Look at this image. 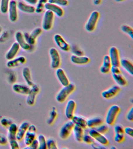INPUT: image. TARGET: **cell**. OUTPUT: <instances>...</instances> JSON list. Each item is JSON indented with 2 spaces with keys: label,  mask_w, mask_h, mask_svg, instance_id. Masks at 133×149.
Wrapping results in <instances>:
<instances>
[{
  "label": "cell",
  "mask_w": 133,
  "mask_h": 149,
  "mask_svg": "<svg viewBox=\"0 0 133 149\" xmlns=\"http://www.w3.org/2000/svg\"><path fill=\"white\" fill-rule=\"evenodd\" d=\"M56 96V100L59 103H63L75 89V86L73 84L70 83L67 86H63Z\"/></svg>",
  "instance_id": "obj_1"
},
{
  "label": "cell",
  "mask_w": 133,
  "mask_h": 149,
  "mask_svg": "<svg viewBox=\"0 0 133 149\" xmlns=\"http://www.w3.org/2000/svg\"><path fill=\"white\" fill-rule=\"evenodd\" d=\"M100 15V13L97 10H94L91 13L85 24V29L86 31L92 32L95 30Z\"/></svg>",
  "instance_id": "obj_2"
},
{
  "label": "cell",
  "mask_w": 133,
  "mask_h": 149,
  "mask_svg": "<svg viewBox=\"0 0 133 149\" xmlns=\"http://www.w3.org/2000/svg\"><path fill=\"white\" fill-rule=\"evenodd\" d=\"M120 111V107L117 105H113L110 107L106 117V122L107 125H112L114 124Z\"/></svg>",
  "instance_id": "obj_3"
},
{
  "label": "cell",
  "mask_w": 133,
  "mask_h": 149,
  "mask_svg": "<svg viewBox=\"0 0 133 149\" xmlns=\"http://www.w3.org/2000/svg\"><path fill=\"white\" fill-rule=\"evenodd\" d=\"M54 18V14L50 10H46L44 13L42 22V27L43 30L48 31L52 29Z\"/></svg>",
  "instance_id": "obj_4"
},
{
  "label": "cell",
  "mask_w": 133,
  "mask_h": 149,
  "mask_svg": "<svg viewBox=\"0 0 133 149\" xmlns=\"http://www.w3.org/2000/svg\"><path fill=\"white\" fill-rule=\"evenodd\" d=\"M51 59V66L53 69L59 68L61 63L60 54L56 48L52 47L49 51Z\"/></svg>",
  "instance_id": "obj_5"
},
{
  "label": "cell",
  "mask_w": 133,
  "mask_h": 149,
  "mask_svg": "<svg viewBox=\"0 0 133 149\" xmlns=\"http://www.w3.org/2000/svg\"><path fill=\"white\" fill-rule=\"evenodd\" d=\"M37 129L33 124H30L27 131L24 136V143L26 146H29L36 138Z\"/></svg>",
  "instance_id": "obj_6"
},
{
  "label": "cell",
  "mask_w": 133,
  "mask_h": 149,
  "mask_svg": "<svg viewBox=\"0 0 133 149\" xmlns=\"http://www.w3.org/2000/svg\"><path fill=\"white\" fill-rule=\"evenodd\" d=\"M75 125L72 121L66 122L62 126L59 132V136L61 139H67L71 134Z\"/></svg>",
  "instance_id": "obj_7"
},
{
  "label": "cell",
  "mask_w": 133,
  "mask_h": 149,
  "mask_svg": "<svg viewBox=\"0 0 133 149\" xmlns=\"http://www.w3.org/2000/svg\"><path fill=\"white\" fill-rule=\"evenodd\" d=\"M42 32V30L40 28H37L34 29L30 33H25L24 34L25 40L30 45L35 44L36 40Z\"/></svg>",
  "instance_id": "obj_8"
},
{
  "label": "cell",
  "mask_w": 133,
  "mask_h": 149,
  "mask_svg": "<svg viewBox=\"0 0 133 149\" xmlns=\"http://www.w3.org/2000/svg\"><path fill=\"white\" fill-rule=\"evenodd\" d=\"M30 88V91L27 95L26 103L29 106H33L35 102L36 97L39 93V86L36 84H34Z\"/></svg>",
  "instance_id": "obj_9"
},
{
  "label": "cell",
  "mask_w": 133,
  "mask_h": 149,
  "mask_svg": "<svg viewBox=\"0 0 133 149\" xmlns=\"http://www.w3.org/2000/svg\"><path fill=\"white\" fill-rule=\"evenodd\" d=\"M108 56L112 66H120V57L118 50L115 46L111 47L108 51Z\"/></svg>",
  "instance_id": "obj_10"
},
{
  "label": "cell",
  "mask_w": 133,
  "mask_h": 149,
  "mask_svg": "<svg viewBox=\"0 0 133 149\" xmlns=\"http://www.w3.org/2000/svg\"><path fill=\"white\" fill-rule=\"evenodd\" d=\"M18 9L17 1L15 0H11L8 12L9 19L11 22H16L18 19Z\"/></svg>",
  "instance_id": "obj_11"
},
{
  "label": "cell",
  "mask_w": 133,
  "mask_h": 149,
  "mask_svg": "<svg viewBox=\"0 0 133 149\" xmlns=\"http://www.w3.org/2000/svg\"><path fill=\"white\" fill-rule=\"evenodd\" d=\"M53 39L57 46L62 51L67 52L70 50V47L69 44L59 34H56L53 37Z\"/></svg>",
  "instance_id": "obj_12"
},
{
  "label": "cell",
  "mask_w": 133,
  "mask_h": 149,
  "mask_svg": "<svg viewBox=\"0 0 133 149\" xmlns=\"http://www.w3.org/2000/svg\"><path fill=\"white\" fill-rule=\"evenodd\" d=\"M89 134L99 144L104 146L108 144V141L107 137L103 134L98 132L95 129H92L90 130Z\"/></svg>",
  "instance_id": "obj_13"
},
{
  "label": "cell",
  "mask_w": 133,
  "mask_h": 149,
  "mask_svg": "<svg viewBox=\"0 0 133 149\" xmlns=\"http://www.w3.org/2000/svg\"><path fill=\"white\" fill-rule=\"evenodd\" d=\"M120 90L121 88L120 86L117 85L113 86L108 89L103 91L101 93V96L104 99H111L117 95Z\"/></svg>",
  "instance_id": "obj_14"
},
{
  "label": "cell",
  "mask_w": 133,
  "mask_h": 149,
  "mask_svg": "<svg viewBox=\"0 0 133 149\" xmlns=\"http://www.w3.org/2000/svg\"><path fill=\"white\" fill-rule=\"evenodd\" d=\"M15 38L16 42L20 45V47L24 50H28L31 48V45L26 42L24 34L20 31H18L15 34Z\"/></svg>",
  "instance_id": "obj_15"
},
{
  "label": "cell",
  "mask_w": 133,
  "mask_h": 149,
  "mask_svg": "<svg viewBox=\"0 0 133 149\" xmlns=\"http://www.w3.org/2000/svg\"><path fill=\"white\" fill-rule=\"evenodd\" d=\"M45 8L46 10H50L58 17L63 16L64 12L61 7L53 3L47 2L45 5Z\"/></svg>",
  "instance_id": "obj_16"
},
{
  "label": "cell",
  "mask_w": 133,
  "mask_h": 149,
  "mask_svg": "<svg viewBox=\"0 0 133 149\" xmlns=\"http://www.w3.org/2000/svg\"><path fill=\"white\" fill-rule=\"evenodd\" d=\"M76 107V103L73 100H69L66 104L65 109V115L68 119H72Z\"/></svg>",
  "instance_id": "obj_17"
},
{
  "label": "cell",
  "mask_w": 133,
  "mask_h": 149,
  "mask_svg": "<svg viewBox=\"0 0 133 149\" xmlns=\"http://www.w3.org/2000/svg\"><path fill=\"white\" fill-rule=\"evenodd\" d=\"M26 61V58L24 56H20L9 60L6 63V66L9 68H14L25 64Z\"/></svg>",
  "instance_id": "obj_18"
},
{
  "label": "cell",
  "mask_w": 133,
  "mask_h": 149,
  "mask_svg": "<svg viewBox=\"0 0 133 149\" xmlns=\"http://www.w3.org/2000/svg\"><path fill=\"white\" fill-rule=\"evenodd\" d=\"M57 79L63 86H65L69 84V80L66 76V73L62 68H57L56 72Z\"/></svg>",
  "instance_id": "obj_19"
},
{
  "label": "cell",
  "mask_w": 133,
  "mask_h": 149,
  "mask_svg": "<svg viewBox=\"0 0 133 149\" xmlns=\"http://www.w3.org/2000/svg\"><path fill=\"white\" fill-rule=\"evenodd\" d=\"M30 125V123L27 121H24L21 123L18 127L16 135V139L17 141H20L24 138Z\"/></svg>",
  "instance_id": "obj_20"
},
{
  "label": "cell",
  "mask_w": 133,
  "mask_h": 149,
  "mask_svg": "<svg viewBox=\"0 0 133 149\" xmlns=\"http://www.w3.org/2000/svg\"><path fill=\"white\" fill-rule=\"evenodd\" d=\"M20 48L19 44L17 42L13 43L6 54L5 57L6 59L9 61L15 58L19 52Z\"/></svg>",
  "instance_id": "obj_21"
},
{
  "label": "cell",
  "mask_w": 133,
  "mask_h": 149,
  "mask_svg": "<svg viewBox=\"0 0 133 149\" xmlns=\"http://www.w3.org/2000/svg\"><path fill=\"white\" fill-rule=\"evenodd\" d=\"M14 91L23 95H27L30 89V86L24 84L15 83L12 86Z\"/></svg>",
  "instance_id": "obj_22"
},
{
  "label": "cell",
  "mask_w": 133,
  "mask_h": 149,
  "mask_svg": "<svg viewBox=\"0 0 133 149\" xmlns=\"http://www.w3.org/2000/svg\"><path fill=\"white\" fill-rule=\"evenodd\" d=\"M70 60L73 63L78 65H86L90 61V59L87 56H76L72 55L70 57Z\"/></svg>",
  "instance_id": "obj_23"
},
{
  "label": "cell",
  "mask_w": 133,
  "mask_h": 149,
  "mask_svg": "<svg viewBox=\"0 0 133 149\" xmlns=\"http://www.w3.org/2000/svg\"><path fill=\"white\" fill-rule=\"evenodd\" d=\"M112 65L108 55L103 57L102 64L100 68V72L103 74H107L110 72Z\"/></svg>",
  "instance_id": "obj_24"
},
{
  "label": "cell",
  "mask_w": 133,
  "mask_h": 149,
  "mask_svg": "<svg viewBox=\"0 0 133 149\" xmlns=\"http://www.w3.org/2000/svg\"><path fill=\"white\" fill-rule=\"evenodd\" d=\"M17 7L20 11L26 13L32 14L35 12V7L23 2H20L17 3Z\"/></svg>",
  "instance_id": "obj_25"
},
{
  "label": "cell",
  "mask_w": 133,
  "mask_h": 149,
  "mask_svg": "<svg viewBox=\"0 0 133 149\" xmlns=\"http://www.w3.org/2000/svg\"><path fill=\"white\" fill-rule=\"evenodd\" d=\"M120 66L129 74L133 75V65L132 63L130 61L126 58L120 59Z\"/></svg>",
  "instance_id": "obj_26"
},
{
  "label": "cell",
  "mask_w": 133,
  "mask_h": 149,
  "mask_svg": "<svg viewBox=\"0 0 133 149\" xmlns=\"http://www.w3.org/2000/svg\"><path fill=\"white\" fill-rule=\"evenodd\" d=\"M18 127L16 123H12L8 128L7 138L9 141L16 139V135Z\"/></svg>",
  "instance_id": "obj_27"
},
{
  "label": "cell",
  "mask_w": 133,
  "mask_h": 149,
  "mask_svg": "<svg viewBox=\"0 0 133 149\" xmlns=\"http://www.w3.org/2000/svg\"><path fill=\"white\" fill-rule=\"evenodd\" d=\"M84 129L81 127L75 125L72 130L75 140L79 143L82 141V138L84 135Z\"/></svg>",
  "instance_id": "obj_28"
},
{
  "label": "cell",
  "mask_w": 133,
  "mask_h": 149,
  "mask_svg": "<svg viewBox=\"0 0 133 149\" xmlns=\"http://www.w3.org/2000/svg\"><path fill=\"white\" fill-rule=\"evenodd\" d=\"M71 121L73 122L75 125L81 127L83 129H86L87 127V120L82 116L74 115L71 119Z\"/></svg>",
  "instance_id": "obj_29"
},
{
  "label": "cell",
  "mask_w": 133,
  "mask_h": 149,
  "mask_svg": "<svg viewBox=\"0 0 133 149\" xmlns=\"http://www.w3.org/2000/svg\"><path fill=\"white\" fill-rule=\"evenodd\" d=\"M103 121L101 118L96 117L87 120V126L90 128H96L103 123Z\"/></svg>",
  "instance_id": "obj_30"
},
{
  "label": "cell",
  "mask_w": 133,
  "mask_h": 149,
  "mask_svg": "<svg viewBox=\"0 0 133 149\" xmlns=\"http://www.w3.org/2000/svg\"><path fill=\"white\" fill-rule=\"evenodd\" d=\"M23 75L27 84L30 87H31L34 84L32 81L31 71L30 69L27 67H24L23 70Z\"/></svg>",
  "instance_id": "obj_31"
},
{
  "label": "cell",
  "mask_w": 133,
  "mask_h": 149,
  "mask_svg": "<svg viewBox=\"0 0 133 149\" xmlns=\"http://www.w3.org/2000/svg\"><path fill=\"white\" fill-rule=\"evenodd\" d=\"M113 80L119 86H125L127 85V81L121 73L117 74H112Z\"/></svg>",
  "instance_id": "obj_32"
},
{
  "label": "cell",
  "mask_w": 133,
  "mask_h": 149,
  "mask_svg": "<svg viewBox=\"0 0 133 149\" xmlns=\"http://www.w3.org/2000/svg\"><path fill=\"white\" fill-rule=\"evenodd\" d=\"M58 115V113L55 107H53L50 112L49 116L47 120V123L49 125L53 124Z\"/></svg>",
  "instance_id": "obj_33"
},
{
  "label": "cell",
  "mask_w": 133,
  "mask_h": 149,
  "mask_svg": "<svg viewBox=\"0 0 133 149\" xmlns=\"http://www.w3.org/2000/svg\"><path fill=\"white\" fill-rule=\"evenodd\" d=\"M37 140L38 142V148L46 149V140L44 135L40 134L38 135Z\"/></svg>",
  "instance_id": "obj_34"
},
{
  "label": "cell",
  "mask_w": 133,
  "mask_h": 149,
  "mask_svg": "<svg viewBox=\"0 0 133 149\" xmlns=\"http://www.w3.org/2000/svg\"><path fill=\"white\" fill-rule=\"evenodd\" d=\"M122 32L129 36L132 39L133 38V29L130 26L127 24H122L121 26Z\"/></svg>",
  "instance_id": "obj_35"
},
{
  "label": "cell",
  "mask_w": 133,
  "mask_h": 149,
  "mask_svg": "<svg viewBox=\"0 0 133 149\" xmlns=\"http://www.w3.org/2000/svg\"><path fill=\"white\" fill-rule=\"evenodd\" d=\"M10 1L11 0H1L0 10L2 13L5 14L8 13Z\"/></svg>",
  "instance_id": "obj_36"
},
{
  "label": "cell",
  "mask_w": 133,
  "mask_h": 149,
  "mask_svg": "<svg viewBox=\"0 0 133 149\" xmlns=\"http://www.w3.org/2000/svg\"><path fill=\"white\" fill-rule=\"evenodd\" d=\"M46 149H58L56 143L54 139L52 138H49L46 140Z\"/></svg>",
  "instance_id": "obj_37"
},
{
  "label": "cell",
  "mask_w": 133,
  "mask_h": 149,
  "mask_svg": "<svg viewBox=\"0 0 133 149\" xmlns=\"http://www.w3.org/2000/svg\"><path fill=\"white\" fill-rule=\"evenodd\" d=\"M71 51L73 55L76 56H83L84 55L83 51L77 45H73L71 48Z\"/></svg>",
  "instance_id": "obj_38"
},
{
  "label": "cell",
  "mask_w": 133,
  "mask_h": 149,
  "mask_svg": "<svg viewBox=\"0 0 133 149\" xmlns=\"http://www.w3.org/2000/svg\"><path fill=\"white\" fill-rule=\"evenodd\" d=\"M48 2L57 5L59 6H66L68 5L67 0H48Z\"/></svg>",
  "instance_id": "obj_39"
},
{
  "label": "cell",
  "mask_w": 133,
  "mask_h": 149,
  "mask_svg": "<svg viewBox=\"0 0 133 149\" xmlns=\"http://www.w3.org/2000/svg\"><path fill=\"white\" fill-rule=\"evenodd\" d=\"M95 130L98 132L103 134L106 133L108 131V127L107 125L101 124L96 127Z\"/></svg>",
  "instance_id": "obj_40"
},
{
  "label": "cell",
  "mask_w": 133,
  "mask_h": 149,
  "mask_svg": "<svg viewBox=\"0 0 133 149\" xmlns=\"http://www.w3.org/2000/svg\"><path fill=\"white\" fill-rule=\"evenodd\" d=\"M45 3L38 1L35 7V12L37 13L40 14L44 11L45 8Z\"/></svg>",
  "instance_id": "obj_41"
},
{
  "label": "cell",
  "mask_w": 133,
  "mask_h": 149,
  "mask_svg": "<svg viewBox=\"0 0 133 149\" xmlns=\"http://www.w3.org/2000/svg\"><path fill=\"white\" fill-rule=\"evenodd\" d=\"M13 123L11 119L6 117H3L0 120V123L3 127H9Z\"/></svg>",
  "instance_id": "obj_42"
},
{
  "label": "cell",
  "mask_w": 133,
  "mask_h": 149,
  "mask_svg": "<svg viewBox=\"0 0 133 149\" xmlns=\"http://www.w3.org/2000/svg\"><path fill=\"white\" fill-rule=\"evenodd\" d=\"M124 133H115L114 140L117 143H121L125 139Z\"/></svg>",
  "instance_id": "obj_43"
},
{
  "label": "cell",
  "mask_w": 133,
  "mask_h": 149,
  "mask_svg": "<svg viewBox=\"0 0 133 149\" xmlns=\"http://www.w3.org/2000/svg\"><path fill=\"white\" fill-rule=\"evenodd\" d=\"M82 141L86 144H92V143H94V139L89 134L84 135L82 138Z\"/></svg>",
  "instance_id": "obj_44"
},
{
  "label": "cell",
  "mask_w": 133,
  "mask_h": 149,
  "mask_svg": "<svg viewBox=\"0 0 133 149\" xmlns=\"http://www.w3.org/2000/svg\"><path fill=\"white\" fill-rule=\"evenodd\" d=\"M25 148L31 149H37L38 148V142L37 139H35L29 146H27Z\"/></svg>",
  "instance_id": "obj_45"
},
{
  "label": "cell",
  "mask_w": 133,
  "mask_h": 149,
  "mask_svg": "<svg viewBox=\"0 0 133 149\" xmlns=\"http://www.w3.org/2000/svg\"><path fill=\"white\" fill-rule=\"evenodd\" d=\"M10 144L11 149H18L20 148L19 144L17 139L10 141Z\"/></svg>",
  "instance_id": "obj_46"
},
{
  "label": "cell",
  "mask_w": 133,
  "mask_h": 149,
  "mask_svg": "<svg viewBox=\"0 0 133 149\" xmlns=\"http://www.w3.org/2000/svg\"><path fill=\"white\" fill-rule=\"evenodd\" d=\"M8 139L7 137L3 134H0V145H5L7 144Z\"/></svg>",
  "instance_id": "obj_47"
},
{
  "label": "cell",
  "mask_w": 133,
  "mask_h": 149,
  "mask_svg": "<svg viewBox=\"0 0 133 149\" xmlns=\"http://www.w3.org/2000/svg\"><path fill=\"white\" fill-rule=\"evenodd\" d=\"M126 118L128 121L130 122H132L133 120V108L132 107L128 111V113L126 115Z\"/></svg>",
  "instance_id": "obj_48"
},
{
  "label": "cell",
  "mask_w": 133,
  "mask_h": 149,
  "mask_svg": "<svg viewBox=\"0 0 133 149\" xmlns=\"http://www.w3.org/2000/svg\"><path fill=\"white\" fill-rule=\"evenodd\" d=\"M124 131L125 134L131 137H133V129L132 128L130 127H126L124 129Z\"/></svg>",
  "instance_id": "obj_49"
},
{
  "label": "cell",
  "mask_w": 133,
  "mask_h": 149,
  "mask_svg": "<svg viewBox=\"0 0 133 149\" xmlns=\"http://www.w3.org/2000/svg\"><path fill=\"white\" fill-rule=\"evenodd\" d=\"M110 72H111L112 74H117L121 73V71L119 66H112Z\"/></svg>",
  "instance_id": "obj_50"
},
{
  "label": "cell",
  "mask_w": 133,
  "mask_h": 149,
  "mask_svg": "<svg viewBox=\"0 0 133 149\" xmlns=\"http://www.w3.org/2000/svg\"><path fill=\"white\" fill-rule=\"evenodd\" d=\"M91 144L92 147L94 149H102L105 148L103 147L104 146L101 145V144H100V145L99 144H95V143H94V142Z\"/></svg>",
  "instance_id": "obj_51"
},
{
  "label": "cell",
  "mask_w": 133,
  "mask_h": 149,
  "mask_svg": "<svg viewBox=\"0 0 133 149\" xmlns=\"http://www.w3.org/2000/svg\"><path fill=\"white\" fill-rule=\"evenodd\" d=\"M24 1L28 4L31 5L37 4L38 1V0H24Z\"/></svg>",
  "instance_id": "obj_52"
},
{
  "label": "cell",
  "mask_w": 133,
  "mask_h": 149,
  "mask_svg": "<svg viewBox=\"0 0 133 149\" xmlns=\"http://www.w3.org/2000/svg\"><path fill=\"white\" fill-rule=\"evenodd\" d=\"M93 4L97 6L100 5L101 2V0H92Z\"/></svg>",
  "instance_id": "obj_53"
},
{
  "label": "cell",
  "mask_w": 133,
  "mask_h": 149,
  "mask_svg": "<svg viewBox=\"0 0 133 149\" xmlns=\"http://www.w3.org/2000/svg\"><path fill=\"white\" fill-rule=\"evenodd\" d=\"M125 1V0H115L116 2H122V1Z\"/></svg>",
  "instance_id": "obj_54"
},
{
  "label": "cell",
  "mask_w": 133,
  "mask_h": 149,
  "mask_svg": "<svg viewBox=\"0 0 133 149\" xmlns=\"http://www.w3.org/2000/svg\"><path fill=\"white\" fill-rule=\"evenodd\" d=\"M110 148L112 149H115L116 148L115 146H112V147H111Z\"/></svg>",
  "instance_id": "obj_55"
},
{
  "label": "cell",
  "mask_w": 133,
  "mask_h": 149,
  "mask_svg": "<svg viewBox=\"0 0 133 149\" xmlns=\"http://www.w3.org/2000/svg\"><path fill=\"white\" fill-rule=\"evenodd\" d=\"M2 28L0 26V33H1V32H2Z\"/></svg>",
  "instance_id": "obj_56"
}]
</instances>
